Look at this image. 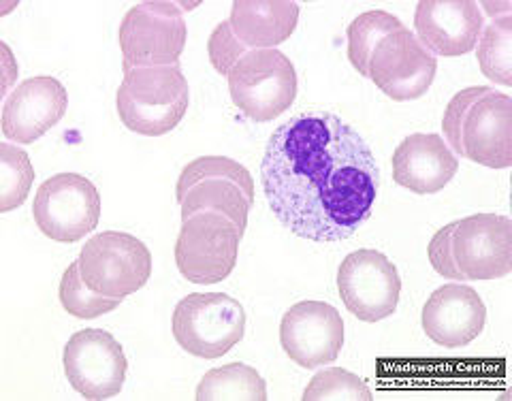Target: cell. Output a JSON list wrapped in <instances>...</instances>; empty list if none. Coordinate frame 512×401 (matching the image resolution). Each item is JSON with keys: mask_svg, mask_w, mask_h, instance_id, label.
<instances>
[{"mask_svg": "<svg viewBox=\"0 0 512 401\" xmlns=\"http://www.w3.org/2000/svg\"><path fill=\"white\" fill-rule=\"evenodd\" d=\"M261 182L274 216L310 242H342L372 216L380 171L365 139L333 114H301L269 137Z\"/></svg>", "mask_w": 512, "mask_h": 401, "instance_id": "1", "label": "cell"}, {"mask_svg": "<svg viewBox=\"0 0 512 401\" xmlns=\"http://www.w3.org/2000/svg\"><path fill=\"white\" fill-rule=\"evenodd\" d=\"M446 146L455 156L489 169L512 165V99L491 86L457 92L442 120Z\"/></svg>", "mask_w": 512, "mask_h": 401, "instance_id": "2", "label": "cell"}, {"mask_svg": "<svg viewBox=\"0 0 512 401\" xmlns=\"http://www.w3.org/2000/svg\"><path fill=\"white\" fill-rule=\"evenodd\" d=\"M190 88L178 64L131 69L118 88V116L128 131L146 137L171 133L186 116Z\"/></svg>", "mask_w": 512, "mask_h": 401, "instance_id": "3", "label": "cell"}, {"mask_svg": "<svg viewBox=\"0 0 512 401\" xmlns=\"http://www.w3.org/2000/svg\"><path fill=\"white\" fill-rule=\"evenodd\" d=\"M175 197L182 205V220L197 212H218L244 235L254 203V180L233 158L201 156L182 169Z\"/></svg>", "mask_w": 512, "mask_h": 401, "instance_id": "4", "label": "cell"}, {"mask_svg": "<svg viewBox=\"0 0 512 401\" xmlns=\"http://www.w3.org/2000/svg\"><path fill=\"white\" fill-rule=\"evenodd\" d=\"M171 329L188 355L220 359L244 340L246 312L224 293H192L175 306Z\"/></svg>", "mask_w": 512, "mask_h": 401, "instance_id": "5", "label": "cell"}, {"mask_svg": "<svg viewBox=\"0 0 512 401\" xmlns=\"http://www.w3.org/2000/svg\"><path fill=\"white\" fill-rule=\"evenodd\" d=\"M235 107L254 122H271L297 99L295 64L280 50H250L229 73Z\"/></svg>", "mask_w": 512, "mask_h": 401, "instance_id": "6", "label": "cell"}, {"mask_svg": "<svg viewBox=\"0 0 512 401\" xmlns=\"http://www.w3.org/2000/svg\"><path fill=\"white\" fill-rule=\"evenodd\" d=\"M184 5L141 3L124 15L120 24V50L124 73L131 69L173 67L186 45Z\"/></svg>", "mask_w": 512, "mask_h": 401, "instance_id": "7", "label": "cell"}, {"mask_svg": "<svg viewBox=\"0 0 512 401\" xmlns=\"http://www.w3.org/2000/svg\"><path fill=\"white\" fill-rule=\"evenodd\" d=\"M77 261L92 291L114 299L141 291L152 276V254L146 244L120 231L90 237Z\"/></svg>", "mask_w": 512, "mask_h": 401, "instance_id": "8", "label": "cell"}, {"mask_svg": "<svg viewBox=\"0 0 512 401\" xmlns=\"http://www.w3.org/2000/svg\"><path fill=\"white\" fill-rule=\"evenodd\" d=\"M242 231L218 212H197L182 220L175 265L195 284H218L235 269Z\"/></svg>", "mask_w": 512, "mask_h": 401, "instance_id": "9", "label": "cell"}, {"mask_svg": "<svg viewBox=\"0 0 512 401\" xmlns=\"http://www.w3.org/2000/svg\"><path fill=\"white\" fill-rule=\"evenodd\" d=\"M32 216L45 237L62 244L79 242L99 224L101 195L84 175L58 173L39 186Z\"/></svg>", "mask_w": 512, "mask_h": 401, "instance_id": "10", "label": "cell"}, {"mask_svg": "<svg viewBox=\"0 0 512 401\" xmlns=\"http://www.w3.org/2000/svg\"><path fill=\"white\" fill-rule=\"evenodd\" d=\"M344 306L363 323H378L395 314L402 280L397 267L378 250L350 252L338 269Z\"/></svg>", "mask_w": 512, "mask_h": 401, "instance_id": "11", "label": "cell"}, {"mask_svg": "<svg viewBox=\"0 0 512 401\" xmlns=\"http://www.w3.org/2000/svg\"><path fill=\"white\" fill-rule=\"evenodd\" d=\"M62 361L69 384L86 399H111L124 387L128 370L124 350L103 329L77 331L64 346Z\"/></svg>", "mask_w": 512, "mask_h": 401, "instance_id": "12", "label": "cell"}, {"mask_svg": "<svg viewBox=\"0 0 512 401\" xmlns=\"http://www.w3.org/2000/svg\"><path fill=\"white\" fill-rule=\"evenodd\" d=\"M438 60L410 30L384 37L370 58L367 77L393 101H416L434 84Z\"/></svg>", "mask_w": 512, "mask_h": 401, "instance_id": "13", "label": "cell"}, {"mask_svg": "<svg viewBox=\"0 0 512 401\" xmlns=\"http://www.w3.org/2000/svg\"><path fill=\"white\" fill-rule=\"evenodd\" d=\"M451 250L457 269L468 280H498L512 271V220L476 214L455 222Z\"/></svg>", "mask_w": 512, "mask_h": 401, "instance_id": "14", "label": "cell"}, {"mask_svg": "<svg viewBox=\"0 0 512 401\" xmlns=\"http://www.w3.org/2000/svg\"><path fill=\"white\" fill-rule=\"evenodd\" d=\"M280 344L297 365L318 370L340 357L344 320L323 301H301L282 316Z\"/></svg>", "mask_w": 512, "mask_h": 401, "instance_id": "15", "label": "cell"}, {"mask_svg": "<svg viewBox=\"0 0 512 401\" xmlns=\"http://www.w3.org/2000/svg\"><path fill=\"white\" fill-rule=\"evenodd\" d=\"M483 28V9L472 0H421L414 11L416 39L434 56L470 54Z\"/></svg>", "mask_w": 512, "mask_h": 401, "instance_id": "16", "label": "cell"}, {"mask_svg": "<svg viewBox=\"0 0 512 401\" xmlns=\"http://www.w3.org/2000/svg\"><path fill=\"white\" fill-rule=\"evenodd\" d=\"M69 107V92L56 77H30L15 88L3 107V135L15 143H32L56 126Z\"/></svg>", "mask_w": 512, "mask_h": 401, "instance_id": "17", "label": "cell"}, {"mask_svg": "<svg viewBox=\"0 0 512 401\" xmlns=\"http://www.w3.org/2000/svg\"><path fill=\"white\" fill-rule=\"evenodd\" d=\"M487 308L472 286L453 282L436 288L423 306L421 325L427 338L444 348L472 344L485 329Z\"/></svg>", "mask_w": 512, "mask_h": 401, "instance_id": "18", "label": "cell"}, {"mask_svg": "<svg viewBox=\"0 0 512 401\" xmlns=\"http://www.w3.org/2000/svg\"><path fill=\"white\" fill-rule=\"evenodd\" d=\"M459 171V156L434 133H414L393 152V180L416 195H434L451 184Z\"/></svg>", "mask_w": 512, "mask_h": 401, "instance_id": "19", "label": "cell"}, {"mask_svg": "<svg viewBox=\"0 0 512 401\" xmlns=\"http://www.w3.org/2000/svg\"><path fill=\"white\" fill-rule=\"evenodd\" d=\"M299 5L291 0H237L231 7V28L248 50H274L293 35Z\"/></svg>", "mask_w": 512, "mask_h": 401, "instance_id": "20", "label": "cell"}, {"mask_svg": "<svg viewBox=\"0 0 512 401\" xmlns=\"http://www.w3.org/2000/svg\"><path fill=\"white\" fill-rule=\"evenodd\" d=\"M195 397L199 401H265L267 384L254 367L229 363L207 372Z\"/></svg>", "mask_w": 512, "mask_h": 401, "instance_id": "21", "label": "cell"}, {"mask_svg": "<svg viewBox=\"0 0 512 401\" xmlns=\"http://www.w3.org/2000/svg\"><path fill=\"white\" fill-rule=\"evenodd\" d=\"M478 64L487 79L506 88L512 86V18H495L478 39Z\"/></svg>", "mask_w": 512, "mask_h": 401, "instance_id": "22", "label": "cell"}, {"mask_svg": "<svg viewBox=\"0 0 512 401\" xmlns=\"http://www.w3.org/2000/svg\"><path fill=\"white\" fill-rule=\"evenodd\" d=\"M397 30H404V24L387 11H365L359 18L352 20L346 30L348 60L352 67L367 77V67H370V58L376 45Z\"/></svg>", "mask_w": 512, "mask_h": 401, "instance_id": "23", "label": "cell"}, {"mask_svg": "<svg viewBox=\"0 0 512 401\" xmlns=\"http://www.w3.org/2000/svg\"><path fill=\"white\" fill-rule=\"evenodd\" d=\"M35 182V169H32L30 156L11 146L0 143V212H11L20 207Z\"/></svg>", "mask_w": 512, "mask_h": 401, "instance_id": "24", "label": "cell"}, {"mask_svg": "<svg viewBox=\"0 0 512 401\" xmlns=\"http://www.w3.org/2000/svg\"><path fill=\"white\" fill-rule=\"evenodd\" d=\"M60 303H62V308L67 310L71 316L82 318V320H92V318H99L103 314L114 312L122 303V299H114V297H105V295L94 293L82 278V271H79V261H75L62 274Z\"/></svg>", "mask_w": 512, "mask_h": 401, "instance_id": "25", "label": "cell"}, {"mask_svg": "<svg viewBox=\"0 0 512 401\" xmlns=\"http://www.w3.org/2000/svg\"><path fill=\"white\" fill-rule=\"evenodd\" d=\"M374 395L367 384L342 367L316 372L303 391V401H372Z\"/></svg>", "mask_w": 512, "mask_h": 401, "instance_id": "26", "label": "cell"}, {"mask_svg": "<svg viewBox=\"0 0 512 401\" xmlns=\"http://www.w3.org/2000/svg\"><path fill=\"white\" fill-rule=\"evenodd\" d=\"M250 50L248 47L235 37V32L231 28L229 22H220L210 41H207V54H210V62L212 67L216 69V73L227 75L233 71L235 64L242 60Z\"/></svg>", "mask_w": 512, "mask_h": 401, "instance_id": "27", "label": "cell"}, {"mask_svg": "<svg viewBox=\"0 0 512 401\" xmlns=\"http://www.w3.org/2000/svg\"><path fill=\"white\" fill-rule=\"evenodd\" d=\"M453 229H455V222L446 224L444 229H440L434 237H431V242L427 246V256H429L431 267L436 269V274L453 282H466V278H463L453 259V250H451Z\"/></svg>", "mask_w": 512, "mask_h": 401, "instance_id": "28", "label": "cell"}]
</instances>
